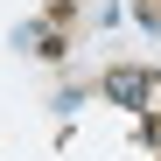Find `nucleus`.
Masks as SVG:
<instances>
[{"mask_svg": "<svg viewBox=\"0 0 161 161\" xmlns=\"http://www.w3.org/2000/svg\"><path fill=\"white\" fill-rule=\"evenodd\" d=\"M105 98L112 105H154L161 98V77L154 70H105Z\"/></svg>", "mask_w": 161, "mask_h": 161, "instance_id": "obj_1", "label": "nucleus"}, {"mask_svg": "<svg viewBox=\"0 0 161 161\" xmlns=\"http://www.w3.org/2000/svg\"><path fill=\"white\" fill-rule=\"evenodd\" d=\"M28 42H35V56H42V63H56V56H63V35H56V21H42Z\"/></svg>", "mask_w": 161, "mask_h": 161, "instance_id": "obj_2", "label": "nucleus"}, {"mask_svg": "<svg viewBox=\"0 0 161 161\" xmlns=\"http://www.w3.org/2000/svg\"><path fill=\"white\" fill-rule=\"evenodd\" d=\"M133 7H140V21H147V28H161V0H133Z\"/></svg>", "mask_w": 161, "mask_h": 161, "instance_id": "obj_3", "label": "nucleus"}]
</instances>
